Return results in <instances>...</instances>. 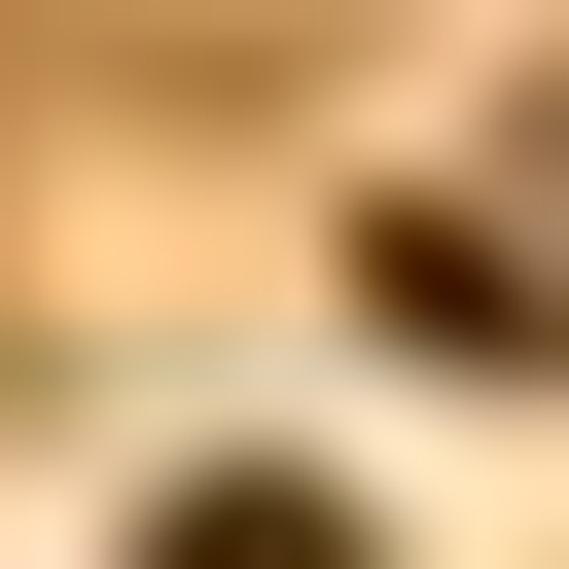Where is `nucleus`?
Masks as SVG:
<instances>
[{
  "mask_svg": "<svg viewBox=\"0 0 569 569\" xmlns=\"http://www.w3.org/2000/svg\"><path fill=\"white\" fill-rule=\"evenodd\" d=\"M142 569H356V498H284V462H213V498H178Z\"/></svg>",
  "mask_w": 569,
  "mask_h": 569,
  "instance_id": "1",
  "label": "nucleus"
}]
</instances>
